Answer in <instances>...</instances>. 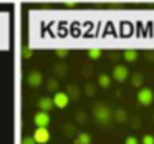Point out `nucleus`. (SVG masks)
I'll use <instances>...</instances> for the list:
<instances>
[{
    "label": "nucleus",
    "mask_w": 154,
    "mask_h": 144,
    "mask_svg": "<svg viewBox=\"0 0 154 144\" xmlns=\"http://www.w3.org/2000/svg\"><path fill=\"white\" fill-rule=\"evenodd\" d=\"M91 111H93L94 119H96L100 124H103V126L113 119V111H111V108H108L106 104H103V103L93 104V109Z\"/></svg>",
    "instance_id": "1"
},
{
    "label": "nucleus",
    "mask_w": 154,
    "mask_h": 144,
    "mask_svg": "<svg viewBox=\"0 0 154 144\" xmlns=\"http://www.w3.org/2000/svg\"><path fill=\"white\" fill-rule=\"evenodd\" d=\"M154 101V93L151 88H141L139 93H137V103L143 104V106H149Z\"/></svg>",
    "instance_id": "2"
},
{
    "label": "nucleus",
    "mask_w": 154,
    "mask_h": 144,
    "mask_svg": "<svg viewBox=\"0 0 154 144\" xmlns=\"http://www.w3.org/2000/svg\"><path fill=\"white\" fill-rule=\"evenodd\" d=\"M128 76H129V71H128L126 66H123V65H116V66L113 68V80L114 81L123 83V81L128 80Z\"/></svg>",
    "instance_id": "3"
},
{
    "label": "nucleus",
    "mask_w": 154,
    "mask_h": 144,
    "mask_svg": "<svg viewBox=\"0 0 154 144\" xmlns=\"http://www.w3.org/2000/svg\"><path fill=\"white\" fill-rule=\"evenodd\" d=\"M53 103H55V106H57L58 109H65V108L68 106V103H70V96H68V93L57 91L55 96H53Z\"/></svg>",
    "instance_id": "4"
},
{
    "label": "nucleus",
    "mask_w": 154,
    "mask_h": 144,
    "mask_svg": "<svg viewBox=\"0 0 154 144\" xmlns=\"http://www.w3.org/2000/svg\"><path fill=\"white\" fill-rule=\"evenodd\" d=\"M33 139L37 141V144H47L50 141V131H48V127H37L33 133Z\"/></svg>",
    "instance_id": "5"
},
{
    "label": "nucleus",
    "mask_w": 154,
    "mask_h": 144,
    "mask_svg": "<svg viewBox=\"0 0 154 144\" xmlns=\"http://www.w3.org/2000/svg\"><path fill=\"white\" fill-rule=\"evenodd\" d=\"M33 123L37 127H48V124H50V114L47 111H38L33 116Z\"/></svg>",
    "instance_id": "6"
},
{
    "label": "nucleus",
    "mask_w": 154,
    "mask_h": 144,
    "mask_svg": "<svg viewBox=\"0 0 154 144\" xmlns=\"http://www.w3.org/2000/svg\"><path fill=\"white\" fill-rule=\"evenodd\" d=\"M27 83L30 84L32 88H38L42 83H43V75L40 71H30L27 75Z\"/></svg>",
    "instance_id": "7"
},
{
    "label": "nucleus",
    "mask_w": 154,
    "mask_h": 144,
    "mask_svg": "<svg viewBox=\"0 0 154 144\" xmlns=\"http://www.w3.org/2000/svg\"><path fill=\"white\" fill-rule=\"evenodd\" d=\"M55 103H53V98H48V96H43L38 100V108H40V111H47V113H50L51 109H53Z\"/></svg>",
    "instance_id": "8"
},
{
    "label": "nucleus",
    "mask_w": 154,
    "mask_h": 144,
    "mask_svg": "<svg viewBox=\"0 0 154 144\" xmlns=\"http://www.w3.org/2000/svg\"><path fill=\"white\" fill-rule=\"evenodd\" d=\"M123 58L128 61V63H133V61L137 60V57H139V53H137L136 50H123Z\"/></svg>",
    "instance_id": "9"
},
{
    "label": "nucleus",
    "mask_w": 154,
    "mask_h": 144,
    "mask_svg": "<svg viewBox=\"0 0 154 144\" xmlns=\"http://www.w3.org/2000/svg\"><path fill=\"white\" fill-rule=\"evenodd\" d=\"M73 144H91V136L88 133H78Z\"/></svg>",
    "instance_id": "10"
},
{
    "label": "nucleus",
    "mask_w": 154,
    "mask_h": 144,
    "mask_svg": "<svg viewBox=\"0 0 154 144\" xmlns=\"http://www.w3.org/2000/svg\"><path fill=\"white\" fill-rule=\"evenodd\" d=\"M113 119L116 121V123H119V124H123V123H126L128 121V114H126V111L124 109H116L114 111V114H113Z\"/></svg>",
    "instance_id": "11"
},
{
    "label": "nucleus",
    "mask_w": 154,
    "mask_h": 144,
    "mask_svg": "<svg viewBox=\"0 0 154 144\" xmlns=\"http://www.w3.org/2000/svg\"><path fill=\"white\" fill-rule=\"evenodd\" d=\"M98 84H100L101 88H109V84H111V78H109V75L101 73L100 76H98Z\"/></svg>",
    "instance_id": "12"
},
{
    "label": "nucleus",
    "mask_w": 154,
    "mask_h": 144,
    "mask_svg": "<svg viewBox=\"0 0 154 144\" xmlns=\"http://www.w3.org/2000/svg\"><path fill=\"white\" fill-rule=\"evenodd\" d=\"M143 83H144V78L141 73H134L133 76H131V84H133L134 88H141Z\"/></svg>",
    "instance_id": "13"
},
{
    "label": "nucleus",
    "mask_w": 154,
    "mask_h": 144,
    "mask_svg": "<svg viewBox=\"0 0 154 144\" xmlns=\"http://www.w3.org/2000/svg\"><path fill=\"white\" fill-rule=\"evenodd\" d=\"M66 93H68V96H70L71 100H75V101L80 98V90H78V86H75V84H68Z\"/></svg>",
    "instance_id": "14"
},
{
    "label": "nucleus",
    "mask_w": 154,
    "mask_h": 144,
    "mask_svg": "<svg viewBox=\"0 0 154 144\" xmlns=\"http://www.w3.org/2000/svg\"><path fill=\"white\" fill-rule=\"evenodd\" d=\"M58 88H60V81H57L55 78H51V80L47 81V90L50 91V93H57Z\"/></svg>",
    "instance_id": "15"
},
{
    "label": "nucleus",
    "mask_w": 154,
    "mask_h": 144,
    "mask_svg": "<svg viewBox=\"0 0 154 144\" xmlns=\"http://www.w3.org/2000/svg\"><path fill=\"white\" fill-rule=\"evenodd\" d=\"M75 119H76V123H80V124L88 123V116H86V113H83V111H78V113L75 114Z\"/></svg>",
    "instance_id": "16"
},
{
    "label": "nucleus",
    "mask_w": 154,
    "mask_h": 144,
    "mask_svg": "<svg viewBox=\"0 0 154 144\" xmlns=\"http://www.w3.org/2000/svg\"><path fill=\"white\" fill-rule=\"evenodd\" d=\"M75 133H76V129H75L73 124H65L63 126V134L65 136H73Z\"/></svg>",
    "instance_id": "17"
},
{
    "label": "nucleus",
    "mask_w": 154,
    "mask_h": 144,
    "mask_svg": "<svg viewBox=\"0 0 154 144\" xmlns=\"http://www.w3.org/2000/svg\"><path fill=\"white\" fill-rule=\"evenodd\" d=\"M88 57H90L91 60H98V58L101 57V50H98V48H90V50H88Z\"/></svg>",
    "instance_id": "18"
},
{
    "label": "nucleus",
    "mask_w": 154,
    "mask_h": 144,
    "mask_svg": "<svg viewBox=\"0 0 154 144\" xmlns=\"http://www.w3.org/2000/svg\"><path fill=\"white\" fill-rule=\"evenodd\" d=\"M53 70H55V73H57L58 76H65V75H66V66H65V65H57Z\"/></svg>",
    "instance_id": "19"
},
{
    "label": "nucleus",
    "mask_w": 154,
    "mask_h": 144,
    "mask_svg": "<svg viewBox=\"0 0 154 144\" xmlns=\"http://www.w3.org/2000/svg\"><path fill=\"white\" fill-rule=\"evenodd\" d=\"M94 91H96V88H94L93 83H86V84H85V93H86L88 96H93Z\"/></svg>",
    "instance_id": "20"
},
{
    "label": "nucleus",
    "mask_w": 154,
    "mask_h": 144,
    "mask_svg": "<svg viewBox=\"0 0 154 144\" xmlns=\"http://www.w3.org/2000/svg\"><path fill=\"white\" fill-rule=\"evenodd\" d=\"M143 144H154V136H151V134H144L143 141H141Z\"/></svg>",
    "instance_id": "21"
},
{
    "label": "nucleus",
    "mask_w": 154,
    "mask_h": 144,
    "mask_svg": "<svg viewBox=\"0 0 154 144\" xmlns=\"http://www.w3.org/2000/svg\"><path fill=\"white\" fill-rule=\"evenodd\" d=\"M124 144H139V141H137L136 136H128L126 141H124Z\"/></svg>",
    "instance_id": "22"
},
{
    "label": "nucleus",
    "mask_w": 154,
    "mask_h": 144,
    "mask_svg": "<svg viewBox=\"0 0 154 144\" xmlns=\"http://www.w3.org/2000/svg\"><path fill=\"white\" fill-rule=\"evenodd\" d=\"M55 55H57L58 58H65L68 55V50H55Z\"/></svg>",
    "instance_id": "23"
},
{
    "label": "nucleus",
    "mask_w": 154,
    "mask_h": 144,
    "mask_svg": "<svg viewBox=\"0 0 154 144\" xmlns=\"http://www.w3.org/2000/svg\"><path fill=\"white\" fill-rule=\"evenodd\" d=\"M22 144H37V141L33 139V136H32V137H23Z\"/></svg>",
    "instance_id": "24"
},
{
    "label": "nucleus",
    "mask_w": 154,
    "mask_h": 144,
    "mask_svg": "<svg viewBox=\"0 0 154 144\" xmlns=\"http://www.w3.org/2000/svg\"><path fill=\"white\" fill-rule=\"evenodd\" d=\"M30 57H32V50H28V48L25 47L23 48V58H25V60H28Z\"/></svg>",
    "instance_id": "25"
},
{
    "label": "nucleus",
    "mask_w": 154,
    "mask_h": 144,
    "mask_svg": "<svg viewBox=\"0 0 154 144\" xmlns=\"http://www.w3.org/2000/svg\"><path fill=\"white\" fill-rule=\"evenodd\" d=\"M134 123H131V126H133V127H139L141 126V119H139V118H134Z\"/></svg>",
    "instance_id": "26"
}]
</instances>
